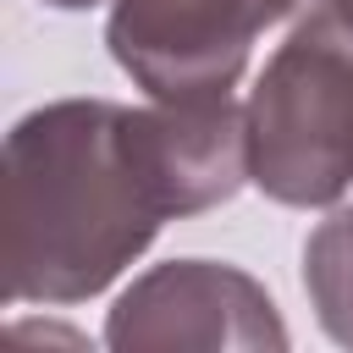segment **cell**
<instances>
[{
    "mask_svg": "<svg viewBox=\"0 0 353 353\" xmlns=\"http://www.w3.org/2000/svg\"><path fill=\"white\" fill-rule=\"evenodd\" d=\"M248 171V121L221 99L165 110L50 105L11 132L17 276L39 292H94L160 215L226 199Z\"/></svg>",
    "mask_w": 353,
    "mask_h": 353,
    "instance_id": "obj_1",
    "label": "cell"
},
{
    "mask_svg": "<svg viewBox=\"0 0 353 353\" xmlns=\"http://www.w3.org/2000/svg\"><path fill=\"white\" fill-rule=\"evenodd\" d=\"M248 171L287 204H325L353 176V28L314 11L248 105Z\"/></svg>",
    "mask_w": 353,
    "mask_h": 353,
    "instance_id": "obj_2",
    "label": "cell"
},
{
    "mask_svg": "<svg viewBox=\"0 0 353 353\" xmlns=\"http://www.w3.org/2000/svg\"><path fill=\"white\" fill-rule=\"evenodd\" d=\"M292 0H121L110 17L116 61L160 99H221L259 28Z\"/></svg>",
    "mask_w": 353,
    "mask_h": 353,
    "instance_id": "obj_3",
    "label": "cell"
},
{
    "mask_svg": "<svg viewBox=\"0 0 353 353\" xmlns=\"http://www.w3.org/2000/svg\"><path fill=\"white\" fill-rule=\"evenodd\" d=\"M320 11H331L336 22H347V28H353V0H320Z\"/></svg>",
    "mask_w": 353,
    "mask_h": 353,
    "instance_id": "obj_4",
    "label": "cell"
},
{
    "mask_svg": "<svg viewBox=\"0 0 353 353\" xmlns=\"http://www.w3.org/2000/svg\"><path fill=\"white\" fill-rule=\"evenodd\" d=\"M55 6H94V0H55Z\"/></svg>",
    "mask_w": 353,
    "mask_h": 353,
    "instance_id": "obj_5",
    "label": "cell"
}]
</instances>
